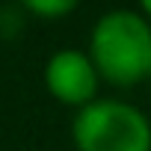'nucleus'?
I'll use <instances>...</instances> for the list:
<instances>
[{
  "instance_id": "obj_4",
  "label": "nucleus",
  "mask_w": 151,
  "mask_h": 151,
  "mask_svg": "<svg viewBox=\"0 0 151 151\" xmlns=\"http://www.w3.org/2000/svg\"><path fill=\"white\" fill-rule=\"evenodd\" d=\"M83 0H18L24 15L42 18V21H62L77 9Z\"/></svg>"
},
{
  "instance_id": "obj_2",
  "label": "nucleus",
  "mask_w": 151,
  "mask_h": 151,
  "mask_svg": "<svg viewBox=\"0 0 151 151\" xmlns=\"http://www.w3.org/2000/svg\"><path fill=\"white\" fill-rule=\"evenodd\" d=\"M77 151H151V119L124 98H95L71 119Z\"/></svg>"
},
{
  "instance_id": "obj_5",
  "label": "nucleus",
  "mask_w": 151,
  "mask_h": 151,
  "mask_svg": "<svg viewBox=\"0 0 151 151\" xmlns=\"http://www.w3.org/2000/svg\"><path fill=\"white\" fill-rule=\"evenodd\" d=\"M136 9H139V12L151 21V0H136Z\"/></svg>"
},
{
  "instance_id": "obj_1",
  "label": "nucleus",
  "mask_w": 151,
  "mask_h": 151,
  "mask_svg": "<svg viewBox=\"0 0 151 151\" xmlns=\"http://www.w3.org/2000/svg\"><path fill=\"white\" fill-rule=\"evenodd\" d=\"M86 53L104 83L113 89H136L151 80V21L139 9H107L89 30Z\"/></svg>"
},
{
  "instance_id": "obj_3",
  "label": "nucleus",
  "mask_w": 151,
  "mask_h": 151,
  "mask_svg": "<svg viewBox=\"0 0 151 151\" xmlns=\"http://www.w3.org/2000/svg\"><path fill=\"white\" fill-rule=\"evenodd\" d=\"M42 83L53 101L77 113L95 98H101L104 80L83 47H59L47 56L42 68Z\"/></svg>"
}]
</instances>
